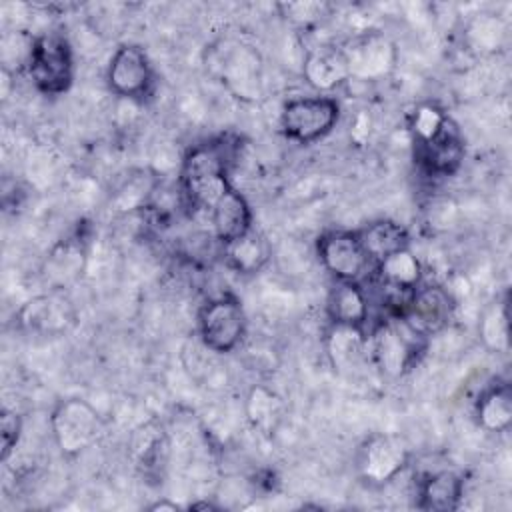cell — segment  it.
<instances>
[{
  "label": "cell",
  "instance_id": "1",
  "mask_svg": "<svg viewBox=\"0 0 512 512\" xmlns=\"http://www.w3.org/2000/svg\"><path fill=\"white\" fill-rule=\"evenodd\" d=\"M230 152L224 140H212L190 148L180 166V192L188 206L212 208L218 196L230 188Z\"/></svg>",
  "mask_w": 512,
  "mask_h": 512
},
{
  "label": "cell",
  "instance_id": "2",
  "mask_svg": "<svg viewBox=\"0 0 512 512\" xmlns=\"http://www.w3.org/2000/svg\"><path fill=\"white\" fill-rule=\"evenodd\" d=\"M206 66L232 96L246 102H256L262 96V60L250 44L222 38L208 48Z\"/></svg>",
  "mask_w": 512,
  "mask_h": 512
},
{
  "label": "cell",
  "instance_id": "3",
  "mask_svg": "<svg viewBox=\"0 0 512 512\" xmlns=\"http://www.w3.org/2000/svg\"><path fill=\"white\" fill-rule=\"evenodd\" d=\"M50 430L56 448L74 458L92 448L104 434L100 412L82 398L60 400L50 414Z\"/></svg>",
  "mask_w": 512,
  "mask_h": 512
},
{
  "label": "cell",
  "instance_id": "4",
  "mask_svg": "<svg viewBox=\"0 0 512 512\" xmlns=\"http://www.w3.org/2000/svg\"><path fill=\"white\" fill-rule=\"evenodd\" d=\"M28 74L42 94H64L74 80V54L70 42L58 32L36 36Z\"/></svg>",
  "mask_w": 512,
  "mask_h": 512
},
{
  "label": "cell",
  "instance_id": "5",
  "mask_svg": "<svg viewBox=\"0 0 512 512\" xmlns=\"http://www.w3.org/2000/svg\"><path fill=\"white\" fill-rule=\"evenodd\" d=\"M340 120V104L330 96L292 98L280 112L282 132L300 144H310L334 130Z\"/></svg>",
  "mask_w": 512,
  "mask_h": 512
},
{
  "label": "cell",
  "instance_id": "6",
  "mask_svg": "<svg viewBox=\"0 0 512 512\" xmlns=\"http://www.w3.org/2000/svg\"><path fill=\"white\" fill-rule=\"evenodd\" d=\"M246 314L234 296L208 300L198 314V336L214 354L232 352L244 338Z\"/></svg>",
  "mask_w": 512,
  "mask_h": 512
},
{
  "label": "cell",
  "instance_id": "7",
  "mask_svg": "<svg viewBox=\"0 0 512 512\" xmlns=\"http://www.w3.org/2000/svg\"><path fill=\"white\" fill-rule=\"evenodd\" d=\"M350 80L374 82L382 80L398 64V48L394 40L382 32H362L342 44Z\"/></svg>",
  "mask_w": 512,
  "mask_h": 512
},
{
  "label": "cell",
  "instance_id": "8",
  "mask_svg": "<svg viewBox=\"0 0 512 512\" xmlns=\"http://www.w3.org/2000/svg\"><path fill=\"white\" fill-rule=\"evenodd\" d=\"M456 310L452 292L438 284H426L414 288L408 304L398 316L416 336L426 338L442 332Z\"/></svg>",
  "mask_w": 512,
  "mask_h": 512
},
{
  "label": "cell",
  "instance_id": "9",
  "mask_svg": "<svg viewBox=\"0 0 512 512\" xmlns=\"http://www.w3.org/2000/svg\"><path fill=\"white\" fill-rule=\"evenodd\" d=\"M408 458L410 450L400 436L376 432L358 448L356 468L368 484H386L406 468Z\"/></svg>",
  "mask_w": 512,
  "mask_h": 512
},
{
  "label": "cell",
  "instance_id": "10",
  "mask_svg": "<svg viewBox=\"0 0 512 512\" xmlns=\"http://www.w3.org/2000/svg\"><path fill=\"white\" fill-rule=\"evenodd\" d=\"M106 80L110 90L126 100H144L154 86V72L148 54L138 44H122L114 50Z\"/></svg>",
  "mask_w": 512,
  "mask_h": 512
},
{
  "label": "cell",
  "instance_id": "11",
  "mask_svg": "<svg viewBox=\"0 0 512 512\" xmlns=\"http://www.w3.org/2000/svg\"><path fill=\"white\" fill-rule=\"evenodd\" d=\"M78 312L60 290H48L26 300L18 310V324L42 336H62L76 326Z\"/></svg>",
  "mask_w": 512,
  "mask_h": 512
},
{
  "label": "cell",
  "instance_id": "12",
  "mask_svg": "<svg viewBox=\"0 0 512 512\" xmlns=\"http://www.w3.org/2000/svg\"><path fill=\"white\" fill-rule=\"evenodd\" d=\"M318 258L336 282H358L368 268V254L358 232L330 230L318 238Z\"/></svg>",
  "mask_w": 512,
  "mask_h": 512
},
{
  "label": "cell",
  "instance_id": "13",
  "mask_svg": "<svg viewBox=\"0 0 512 512\" xmlns=\"http://www.w3.org/2000/svg\"><path fill=\"white\" fill-rule=\"evenodd\" d=\"M400 324L402 326L380 324L370 340V352L376 366L390 378H398L406 372V368H410L416 342L420 340V336H416L402 320Z\"/></svg>",
  "mask_w": 512,
  "mask_h": 512
},
{
  "label": "cell",
  "instance_id": "14",
  "mask_svg": "<svg viewBox=\"0 0 512 512\" xmlns=\"http://www.w3.org/2000/svg\"><path fill=\"white\" fill-rule=\"evenodd\" d=\"M88 266V246L82 236H68L58 240L42 262V280L50 290L72 288Z\"/></svg>",
  "mask_w": 512,
  "mask_h": 512
},
{
  "label": "cell",
  "instance_id": "15",
  "mask_svg": "<svg viewBox=\"0 0 512 512\" xmlns=\"http://www.w3.org/2000/svg\"><path fill=\"white\" fill-rule=\"evenodd\" d=\"M302 74L304 80L318 92H332L350 80L342 46L320 44L310 48L302 64Z\"/></svg>",
  "mask_w": 512,
  "mask_h": 512
},
{
  "label": "cell",
  "instance_id": "16",
  "mask_svg": "<svg viewBox=\"0 0 512 512\" xmlns=\"http://www.w3.org/2000/svg\"><path fill=\"white\" fill-rule=\"evenodd\" d=\"M210 222L214 230V238L224 246L240 236H244L248 230H252V210L248 200L236 190L226 188L218 200L212 204Z\"/></svg>",
  "mask_w": 512,
  "mask_h": 512
},
{
  "label": "cell",
  "instance_id": "17",
  "mask_svg": "<svg viewBox=\"0 0 512 512\" xmlns=\"http://www.w3.org/2000/svg\"><path fill=\"white\" fill-rule=\"evenodd\" d=\"M418 160L432 176L454 174L464 160V140L458 126L448 118L436 138L418 146Z\"/></svg>",
  "mask_w": 512,
  "mask_h": 512
},
{
  "label": "cell",
  "instance_id": "18",
  "mask_svg": "<svg viewBox=\"0 0 512 512\" xmlns=\"http://www.w3.org/2000/svg\"><path fill=\"white\" fill-rule=\"evenodd\" d=\"M358 282H338L328 296V316L332 324L364 328L370 316V306Z\"/></svg>",
  "mask_w": 512,
  "mask_h": 512
},
{
  "label": "cell",
  "instance_id": "19",
  "mask_svg": "<svg viewBox=\"0 0 512 512\" xmlns=\"http://www.w3.org/2000/svg\"><path fill=\"white\" fill-rule=\"evenodd\" d=\"M418 508L432 512H450L460 506L464 496V480L454 470H438L428 474L420 484Z\"/></svg>",
  "mask_w": 512,
  "mask_h": 512
},
{
  "label": "cell",
  "instance_id": "20",
  "mask_svg": "<svg viewBox=\"0 0 512 512\" xmlns=\"http://www.w3.org/2000/svg\"><path fill=\"white\" fill-rule=\"evenodd\" d=\"M366 346L368 340L364 336V328L332 324L326 334V354L330 358V364L338 372L358 368L360 360L364 358Z\"/></svg>",
  "mask_w": 512,
  "mask_h": 512
},
{
  "label": "cell",
  "instance_id": "21",
  "mask_svg": "<svg viewBox=\"0 0 512 512\" xmlns=\"http://www.w3.org/2000/svg\"><path fill=\"white\" fill-rule=\"evenodd\" d=\"M132 452L146 476L160 478L166 470L170 456L168 436L162 426L144 424L142 428H138L132 436Z\"/></svg>",
  "mask_w": 512,
  "mask_h": 512
},
{
  "label": "cell",
  "instance_id": "22",
  "mask_svg": "<svg viewBox=\"0 0 512 512\" xmlns=\"http://www.w3.org/2000/svg\"><path fill=\"white\" fill-rule=\"evenodd\" d=\"M376 274L380 286L398 290V292H414L422 280L420 260L412 254L410 248H402L376 264Z\"/></svg>",
  "mask_w": 512,
  "mask_h": 512
},
{
  "label": "cell",
  "instance_id": "23",
  "mask_svg": "<svg viewBox=\"0 0 512 512\" xmlns=\"http://www.w3.org/2000/svg\"><path fill=\"white\" fill-rule=\"evenodd\" d=\"M358 236L370 262L376 264L394 252L408 248L410 240L406 228L394 220H376L358 230Z\"/></svg>",
  "mask_w": 512,
  "mask_h": 512
},
{
  "label": "cell",
  "instance_id": "24",
  "mask_svg": "<svg viewBox=\"0 0 512 512\" xmlns=\"http://www.w3.org/2000/svg\"><path fill=\"white\" fill-rule=\"evenodd\" d=\"M226 262L240 274H256L270 260V246L266 238L254 228L244 236L222 246Z\"/></svg>",
  "mask_w": 512,
  "mask_h": 512
},
{
  "label": "cell",
  "instance_id": "25",
  "mask_svg": "<svg viewBox=\"0 0 512 512\" xmlns=\"http://www.w3.org/2000/svg\"><path fill=\"white\" fill-rule=\"evenodd\" d=\"M508 30L500 16L492 12H478L464 24V42L476 54H492L506 42Z\"/></svg>",
  "mask_w": 512,
  "mask_h": 512
},
{
  "label": "cell",
  "instance_id": "26",
  "mask_svg": "<svg viewBox=\"0 0 512 512\" xmlns=\"http://www.w3.org/2000/svg\"><path fill=\"white\" fill-rule=\"evenodd\" d=\"M478 424L486 432H506L512 422V392L508 384L488 388L476 404Z\"/></svg>",
  "mask_w": 512,
  "mask_h": 512
},
{
  "label": "cell",
  "instance_id": "27",
  "mask_svg": "<svg viewBox=\"0 0 512 512\" xmlns=\"http://www.w3.org/2000/svg\"><path fill=\"white\" fill-rule=\"evenodd\" d=\"M284 416L282 398L266 386H254L246 396V418L262 434H272Z\"/></svg>",
  "mask_w": 512,
  "mask_h": 512
},
{
  "label": "cell",
  "instance_id": "28",
  "mask_svg": "<svg viewBox=\"0 0 512 512\" xmlns=\"http://www.w3.org/2000/svg\"><path fill=\"white\" fill-rule=\"evenodd\" d=\"M478 334L482 344L492 352L508 350V300L492 302L478 324Z\"/></svg>",
  "mask_w": 512,
  "mask_h": 512
},
{
  "label": "cell",
  "instance_id": "29",
  "mask_svg": "<svg viewBox=\"0 0 512 512\" xmlns=\"http://www.w3.org/2000/svg\"><path fill=\"white\" fill-rule=\"evenodd\" d=\"M158 178L156 174L148 170H138L132 172L116 190L114 202L120 210H134V208H146L150 202L154 190L158 188Z\"/></svg>",
  "mask_w": 512,
  "mask_h": 512
},
{
  "label": "cell",
  "instance_id": "30",
  "mask_svg": "<svg viewBox=\"0 0 512 512\" xmlns=\"http://www.w3.org/2000/svg\"><path fill=\"white\" fill-rule=\"evenodd\" d=\"M34 42L36 36H30L24 30H14L2 36V64H4V72H12V70H28L30 58H32V50H34Z\"/></svg>",
  "mask_w": 512,
  "mask_h": 512
},
{
  "label": "cell",
  "instance_id": "31",
  "mask_svg": "<svg viewBox=\"0 0 512 512\" xmlns=\"http://www.w3.org/2000/svg\"><path fill=\"white\" fill-rule=\"evenodd\" d=\"M448 116L444 114L442 108H438L436 104H420L414 114H412V122H410V128H412V134H414V140L418 146L430 142L432 138L438 136V132L444 128Z\"/></svg>",
  "mask_w": 512,
  "mask_h": 512
},
{
  "label": "cell",
  "instance_id": "32",
  "mask_svg": "<svg viewBox=\"0 0 512 512\" xmlns=\"http://www.w3.org/2000/svg\"><path fill=\"white\" fill-rule=\"evenodd\" d=\"M22 436V416L10 408H2L0 414V458L6 462Z\"/></svg>",
  "mask_w": 512,
  "mask_h": 512
},
{
  "label": "cell",
  "instance_id": "33",
  "mask_svg": "<svg viewBox=\"0 0 512 512\" xmlns=\"http://www.w3.org/2000/svg\"><path fill=\"white\" fill-rule=\"evenodd\" d=\"M280 10L284 12V16L290 22L306 28V26L318 22L322 16H326L328 4H322V2H288V4H280Z\"/></svg>",
  "mask_w": 512,
  "mask_h": 512
},
{
  "label": "cell",
  "instance_id": "34",
  "mask_svg": "<svg viewBox=\"0 0 512 512\" xmlns=\"http://www.w3.org/2000/svg\"><path fill=\"white\" fill-rule=\"evenodd\" d=\"M150 510H178V504H174V502H168V500H162V502H156V504H152L150 506Z\"/></svg>",
  "mask_w": 512,
  "mask_h": 512
}]
</instances>
